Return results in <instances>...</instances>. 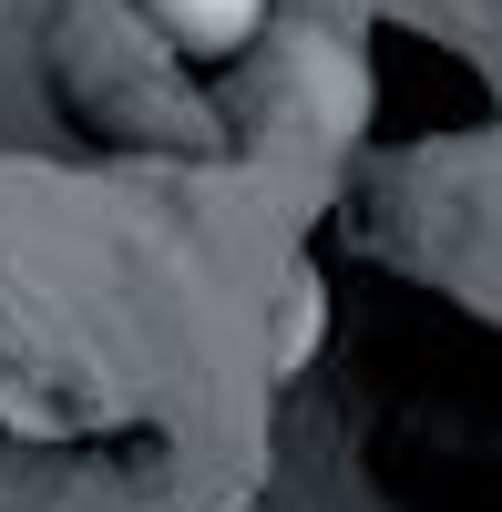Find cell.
<instances>
[{
    "label": "cell",
    "mask_w": 502,
    "mask_h": 512,
    "mask_svg": "<svg viewBox=\"0 0 502 512\" xmlns=\"http://www.w3.org/2000/svg\"><path fill=\"white\" fill-rule=\"evenodd\" d=\"M144 21L175 41L185 62H236L267 31V0H144Z\"/></svg>",
    "instance_id": "1"
}]
</instances>
